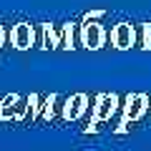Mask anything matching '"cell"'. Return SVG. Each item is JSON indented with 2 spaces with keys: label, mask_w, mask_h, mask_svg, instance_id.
Here are the masks:
<instances>
[{
  "label": "cell",
  "mask_w": 151,
  "mask_h": 151,
  "mask_svg": "<svg viewBox=\"0 0 151 151\" xmlns=\"http://www.w3.org/2000/svg\"><path fill=\"white\" fill-rule=\"evenodd\" d=\"M15 43L20 45V48H25V45L30 43V30H28V28H18L15 30Z\"/></svg>",
  "instance_id": "1"
},
{
  "label": "cell",
  "mask_w": 151,
  "mask_h": 151,
  "mask_svg": "<svg viewBox=\"0 0 151 151\" xmlns=\"http://www.w3.org/2000/svg\"><path fill=\"white\" fill-rule=\"evenodd\" d=\"M116 43H119L121 48H126V45L131 43V30L129 28H119V30H116Z\"/></svg>",
  "instance_id": "2"
},
{
  "label": "cell",
  "mask_w": 151,
  "mask_h": 151,
  "mask_svg": "<svg viewBox=\"0 0 151 151\" xmlns=\"http://www.w3.org/2000/svg\"><path fill=\"white\" fill-rule=\"evenodd\" d=\"M149 43H151V35H149Z\"/></svg>",
  "instance_id": "3"
}]
</instances>
